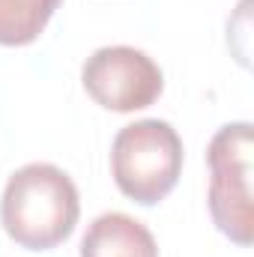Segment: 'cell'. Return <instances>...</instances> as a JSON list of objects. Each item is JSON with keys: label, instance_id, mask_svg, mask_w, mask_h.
I'll use <instances>...</instances> for the list:
<instances>
[{"label": "cell", "instance_id": "6da1fadb", "mask_svg": "<svg viewBox=\"0 0 254 257\" xmlns=\"http://www.w3.org/2000/svg\"><path fill=\"white\" fill-rule=\"evenodd\" d=\"M81 200L72 177L48 162L18 168L0 200V221L9 239L30 251L66 242L78 224Z\"/></svg>", "mask_w": 254, "mask_h": 257}, {"label": "cell", "instance_id": "7a4b0ae2", "mask_svg": "<svg viewBox=\"0 0 254 257\" xmlns=\"http://www.w3.org/2000/svg\"><path fill=\"white\" fill-rule=\"evenodd\" d=\"M111 174L117 189L141 206H153L174 192L183 174V141L165 120L123 126L111 144Z\"/></svg>", "mask_w": 254, "mask_h": 257}, {"label": "cell", "instance_id": "3957f363", "mask_svg": "<svg viewBox=\"0 0 254 257\" xmlns=\"http://www.w3.org/2000/svg\"><path fill=\"white\" fill-rule=\"evenodd\" d=\"M251 123L221 126L206 150L209 165V215L215 227L236 245L248 248L254 239L251 209Z\"/></svg>", "mask_w": 254, "mask_h": 257}, {"label": "cell", "instance_id": "277c9868", "mask_svg": "<svg viewBox=\"0 0 254 257\" xmlns=\"http://www.w3.org/2000/svg\"><path fill=\"white\" fill-rule=\"evenodd\" d=\"M81 81L96 105L117 114L150 108L165 90V75L156 60L132 45H108L93 51V57L84 63Z\"/></svg>", "mask_w": 254, "mask_h": 257}, {"label": "cell", "instance_id": "5b68a950", "mask_svg": "<svg viewBox=\"0 0 254 257\" xmlns=\"http://www.w3.org/2000/svg\"><path fill=\"white\" fill-rule=\"evenodd\" d=\"M81 257H159V245L138 218L126 212H105L87 227Z\"/></svg>", "mask_w": 254, "mask_h": 257}, {"label": "cell", "instance_id": "8992f818", "mask_svg": "<svg viewBox=\"0 0 254 257\" xmlns=\"http://www.w3.org/2000/svg\"><path fill=\"white\" fill-rule=\"evenodd\" d=\"M63 0H0V45L21 48L39 39Z\"/></svg>", "mask_w": 254, "mask_h": 257}]
</instances>
